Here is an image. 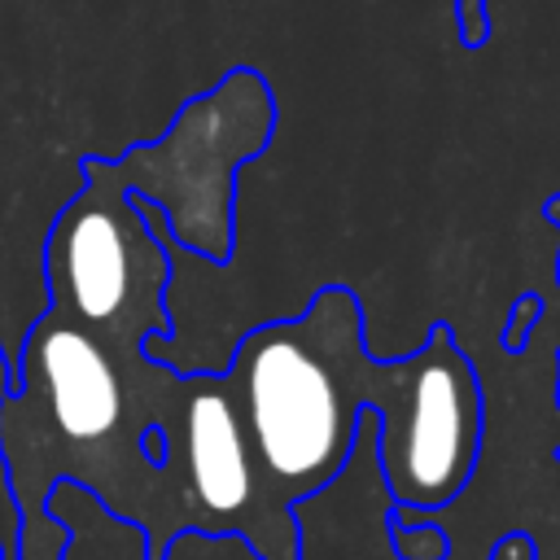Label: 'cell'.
I'll return each instance as SVG.
<instances>
[{
	"instance_id": "6da1fadb",
	"label": "cell",
	"mask_w": 560,
	"mask_h": 560,
	"mask_svg": "<svg viewBox=\"0 0 560 560\" xmlns=\"http://www.w3.org/2000/svg\"><path fill=\"white\" fill-rule=\"evenodd\" d=\"M385 368L389 359H372L363 346L359 293L324 284L302 315L245 332L223 376L258 468L302 494L346 464L359 416L381 398Z\"/></svg>"
},
{
	"instance_id": "7a4b0ae2",
	"label": "cell",
	"mask_w": 560,
	"mask_h": 560,
	"mask_svg": "<svg viewBox=\"0 0 560 560\" xmlns=\"http://www.w3.org/2000/svg\"><path fill=\"white\" fill-rule=\"evenodd\" d=\"M276 136L271 83L236 66L214 88L188 96L166 131L118 158H79L122 192L153 206L171 245L223 267L236 249V175Z\"/></svg>"
},
{
	"instance_id": "3957f363",
	"label": "cell",
	"mask_w": 560,
	"mask_h": 560,
	"mask_svg": "<svg viewBox=\"0 0 560 560\" xmlns=\"http://www.w3.org/2000/svg\"><path fill=\"white\" fill-rule=\"evenodd\" d=\"M79 192L44 236L48 306L96 332L114 354L144 359L171 332V236L153 206L79 162Z\"/></svg>"
},
{
	"instance_id": "277c9868",
	"label": "cell",
	"mask_w": 560,
	"mask_h": 560,
	"mask_svg": "<svg viewBox=\"0 0 560 560\" xmlns=\"http://www.w3.org/2000/svg\"><path fill=\"white\" fill-rule=\"evenodd\" d=\"M372 420L376 459L402 503L429 508L464 486L481 438V385L451 324L438 319L420 350L389 359Z\"/></svg>"
},
{
	"instance_id": "5b68a950",
	"label": "cell",
	"mask_w": 560,
	"mask_h": 560,
	"mask_svg": "<svg viewBox=\"0 0 560 560\" xmlns=\"http://www.w3.org/2000/svg\"><path fill=\"white\" fill-rule=\"evenodd\" d=\"M179 407V455L192 499L214 512L232 516L249 508L258 486V459L228 389V376H179L175 381Z\"/></svg>"
},
{
	"instance_id": "8992f818",
	"label": "cell",
	"mask_w": 560,
	"mask_h": 560,
	"mask_svg": "<svg viewBox=\"0 0 560 560\" xmlns=\"http://www.w3.org/2000/svg\"><path fill=\"white\" fill-rule=\"evenodd\" d=\"M538 315H542V293H521L508 311V328H503V350H525L529 332L538 328Z\"/></svg>"
},
{
	"instance_id": "52a82bcc",
	"label": "cell",
	"mask_w": 560,
	"mask_h": 560,
	"mask_svg": "<svg viewBox=\"0 0 560 560\" xmlns=\"http://www.w3.org/2000/svg\"><path fill=\"white\" fill-rule=\"evenodd\" d=\"M455 31H459L464 48H481L490 39V31H494L490 0H455Z\"/></svg>"
},
{
	"instance_id": "ba28073f",
	"label": "cell",
	"mask_w": 560,
	"mask_h": 560,
	"mask_svg": "<svg viewBox=\"0 0 560 560\" xmlns=\"http://www.w3.org/2000/svg\"><path fill=\"white\" fill-rule=\"evenodd\" d=\"M542 214H547V219L560 228V192H551V197L542 201ZM556 280H560V258H556Z\"/></svg>"
},
{
	"instance_id": "9c48e42d",
	"label": "cell",
	"mask_w": 560,
	"mask_h": 560,
	"mask_svg": "<svg viewBox=\"0 0 560 560\" xmlns=\"http://www.w3.org/2000/svg\"><path fill=\"white\" fill-rule=\"evenodd\" d=\"M9 381H13V354L0 341V394H9Z\"/></svg>"
}]
</instances>
